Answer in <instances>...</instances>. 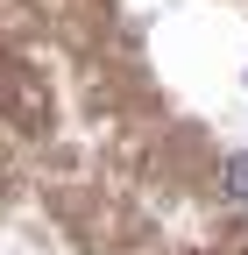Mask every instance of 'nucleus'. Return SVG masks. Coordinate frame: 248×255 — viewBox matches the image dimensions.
I'll use <instances>...</instances> for the list:
<instances>
[{"instance_id":"f257e3e1","label":"nucleus","mask_w":248,"mask_h":255,"mask_svg":"<svg viewBox=\"0 0 248 255\" xmlns=\"http://www.w3.org/2000/svg\"><path fill=\"white\" fill-rule=\"evenodd\" d=\"M227 191H234V199H248V156H234V163H227Z\"/></svg>"}]
</instances>
